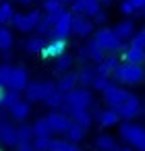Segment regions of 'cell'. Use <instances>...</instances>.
<instances>
[{
	"label": "cell",
	"instance_id": "obj_1",
	"mask_svg": "<svg viewBox=\"0 0 145 151\" xmlns=\"http://www.w3.org/2000/svg\"><path fill=\"white\" fill-rule=\"evenodd\" d=\"M112 79H116L118 85L122 87H133V85H141L145 81V68L141 64H128V62H122L116 73L112 75Z\"/></svg>",
	"mask_w": 145,
	"mask_h": 151
},
{
	"label": "cell",
	"instance_id": "obj_2",
	"mask_svg": "<svg viewBox=\"0 0 145 151\" xmlns=\"http://www.w3.org/2000/svg\"><path fill=\"white\" fill-rule=\"evenodd\" d=\"M120 139L137 151H145V126L135 122H122L118 128Z\"/></svg>",
	"mask_w": 145,
	"mask_h": 151
},
{
	"label": "cell",
	"instance_id": "obj_3",
	"mask_svg": "<svg viewBox=\"0 0 145 151\" xmlns=\"http://www.w3.org/2000/svg\"><path fill=\"white\" fill-rule=\"evenodd\" d=\"M93 106V93L87 87H77L66 93V104L60 112H71V110H89Z\"/></svg>",
	"mask_w": 145,
	"mask_h": 151
},
{
	"label": "cell",
	"instance_id": "obj_4",
	"mask_svg": "<svg viewBox=\"0 0 145 151\" xmlns=\"http://www.w3.org/2000/svg\"><path fill=\"white\" fill-rule=\"evenodd\" d=\"M108 56H116L120 50H122V42L118 40V35L114 33V29H110V27H102V29H97L95 33H93V37H91Z\"/></svg>",
	"mask_w": 145,
	"mask_h": 151
},
{
	"label": "cell",
	"instance_id": "obj_5",
	"mask_svg": "<svg viewBox=\"0 0 145 151\" xmlns=\"http://www.w3.org/2000/svg\"><path fill=\"white\" fill-rule=\"evenodd\" d=\"M58 87H56V83L54 81H50V79H44V81H33L29 87H27V91H25V99L29 101V104H44L54 91H56Z\"/></svg>",
	"mask_w": 145,
	"mask_h": 151
},
{
	"label": "cell",
	"instance_id": "obj_6",
	"mask_svg": "<svg viewBox=\"0 0 145 151\" xmlns=\"http://www.w3.org/2000/svg\"><path fill=\"white\" fill-rule=\"evenodd\" d=\"M40 21H42V13L40 11H29V13H17L11 25L15 29H19L21 33H31V31L38 29Z\"/></svg>",
	"mask_w": 145,
	"mask_h": 151
},
{
	"label": "cell",
	"instance_id": "obj_7",
	"mask_svg": "<svg viewBox=\"0 0 145 151\" xmlns=\"http://www.w3.org/2000/svg\"><path fill=\"white\" fill-rule=\"evenodd\" d=\"M104 101L108 104V108H112V110H118L120 106H124L126 101H128V97L133 95L131 91H126L122 85H118V83H112L104 93Z\"/></svg>",
	"mask_w": 145,
	"mask_h": 151
},
{
	"label": "cell",
	"instance_id": "obj_8",
	"mask_svg": "<svg viewBox=\"0 0 145 151\" xmlns=\"http://www.w3.org/2000/svg\"><path fill=\"white\" fill-rule=\"evenodd\" d=\"M71 13L77 17L93 19L97 13H102V2L100 0H75L71 4Z\"/></svg>",
	"mask_w": 145,
	"mask_h": 151
},
{
	"label": "cell",
	"instance_id": "obj_9",
	"mask_svg": "<svg viewBox=\"0 0 145 151\" xmlns=\"http://www.w3.org/2000/svg\"><path fill=\"white\" fill-rule=\"evenodd\" d=\"M0 141H2L4 147H19V126H15L6 116L0 120Z\"/></svg>",
	"mask_w": 145,
	"mask_h": 151
},
{
	"label": "cell",
	"instance_id": "obj_10",
	"mask_svg": "<svg viewBox=\"0 0 145 151\" xmlns=\"http://www.w3.org/2000/svg\"><path fill=\"white\" fill-rule=\"evenodd\" d=\"M46 118H48L54 134H66L71 130V126L75 124L73 118H71V114H64V112H50Z\"/></svg>",
	"mask_w": 145,
	"mask_h": 151
},
{
	"label": "cell",
	"instance_id": "obj_11",
	"mask_svg": "<svg viewBox=\"0 0 145 151\" xmlns=\"http://www.w3.org/2000/svg\"><path fill=\"white\" fill-rule=\"evenodd\" d=\"M73 21H75V15L71 13V11H64L62 13V17L58 19V23H56V27H54V40H69L71 35H73Z\"/></svg>",
	"mask_w": 145,
	"mask_h": 151
},
{
	"label": "cell",
	"instance_id": "obj_12",
	"mask_svg": "<svg viewBox=\"0 0 145 151\" xmlns=\"http://www.w3.org/2000/svg\"><path fill=\"white\" fill-rule=\"evenodd\" d=\"M29 85H31V81H29L27 68H25V66H15L13 77H11V83H9L6 89H13V91H17V93H25Z\"/></svg>",
	"mask_w": 145,
	"mask_h": 151
},
{
	"label": "cell",
	"instance_id": "obj_13",
	"mask_svg": "<svg viewBox=\"0 0 145 151\" xmlns=\"http://www.w3.org/2000/svg\"><path fill=\"white\" fill-rule=\"evenodd\" d=\"M116 112H118V116H120L124 122H131L135 116H139V114H141V99L133 93V95L128 97V101H126L124 106H120Z\"/></svg>",
	"mask_w": 145,
	"mask_h": 151
},
{
	"label": "cell",
	"instance_id": "obj_14",
	"mask_svg": "<svg viewBox=\"0 0 145 151\" xmlns=\"http://www.w3.org/2000/svg\"><path fill=\"white\" fill-rule=\"evenodd\" d=\"M93 19H87V17H77L75 15V21H73V35L75 37H93Z\"/></svg>",
	"mask_w": 145,
	"mask_h": 151
},
{
	"label": "cell",
	"instance_id": "obj_15",
	"mask_svg": "<svg viewBox=\"0 0 145 151\" xmlns=\"http://www.w3.org/2000/svg\"><path fill=\"white\" fill-rule=\"evenodd\" d=\"M93 118H95V122L100 124V126H104V128H110V126H116L122 118L118 116V112L116 110H112V108H106V110H102V108H95V114H93Z\"/></svg>",
	"mask_w": 145,
	"mask_h": 151
},
{
	"label": "cell",
	"instance_id": "obj_16",
	"mask_svg": "<svg viewBox=\"0 0 145 151\" xmlns=\"http://www.w3.org/2000/svg\"><path fill=\"white\" fill-rule=\"evenodd\" d=\"M112 29H114V33L118 35L120 42H131V40L135 37V33L139 31V29L135 27V21H133V19H124V21L116 23Z\"/></svg>",
	"mask_w": 145,
	"mask_h": 151
},
{
	"label": "cell",
	"instance_id": "obj_17",
	"mask_svg": "<svg viewBox=\"0 0 145 151\" xmlns=\"http://www.w3.org/2000/svg\"><path fill=\"white\" fill-rule=\"evenodd\" d=\"M29 114H31V104H29L27 99L17 101V104L9 110L11 120H13V122H19V124H25V120L29 118Z\"/></svg>",
	"mask_w": 145,
	"mask_h": 151
},
{
	"label": "cell",
	"instance_id": "obj_18",
	"mask_svg": "<svg viewBox=\"0 0 145 151\" xmlns=\"http://www.w3.org/2000/svg\"><path fill=\"white\" fill-rule=\"evenodd\" d=\"M62 54H66V42L64 40H54V37L46 44V48L42 52L44 58H54V60H58Z\"/></svg>",
	"mask_w": 145,
	"mask_h": 151
},
{
	"label": "cell",
	"instance_id": "obj_19",
	"mask_svg": "<svg viewBox=\"0 0 145 151\" xmlns=\"http://www.w3.org/2000/svg\"><path fill=\"white\" fill-rule=\"evenodd\" d=\"M93 149L95 151H120L122 147L118 145L116 137H112V134H97L93 139Z\"/></svg>",
	"mask_w": 145,
	"mask_h": 151
},
{
	"label": "cell",
	"instance_id": "obj_20",
	"mask_svg": "<svg viewBox=\"0 0 145 151\" xmlns=\"http://www.w3.org/2000/svg\"><path fill=\"white\" fill-rule=\"evenodd\" d=\"M97 66H91V64H85V66H81V70H79V83H81V87H93L95 85V81H97Z\"/></svg>",
	"mask_w": 145,
	"mask_h": 151
},
{
	"label": "cell",
	"instance_id": "obj_21",
	"mask_svg": "<svg viewBox=\"0 0 145 151\" xmlns=\"http://www.w3.org/2000/svg\"><path fill=\"white\" fill-rule=\"evenodd\" d=\"M56 87L62 91V93H69L73 89L79 87V73H66V75H60V79L56 81Z\"/></svg>",
	"mask_w": 145,
	"mask_h": 151
},
{
	"label": "cell",
	"instance_id": "obj_22",
	"mask_svg": "<svg viewBox=\"0 0 145 151\" xmlns=\"http://www.w3.org/2000/svg\"><path fill=\"white\" fill-rule=\"evenodd\" d=\"M120 64H122V62H120L116 56H108L102 64H95V66H97V75H100V77H108V79H110V77L116 73V68H118Z\"/></svg>",
	"mask_w": 145,
	"mask_h": 151
},
{
	"label": "cell",
	"instance_id": "obj_23",
	"mask_svg": "<svg viewBox=\"0 0 145 151\" xmlns=\"http://www.w3.org/2000/svg\"><path fill=\"white\" fill-rule=\"evenodd\" d=\"M124 62L128 64H145V50L141 48H133V46H126L124 50Z\"/></svg>",
	"mask_w": 145,
	"mask_h": 151
},
{
	"label": "cell",
	"instance_id": "obj_24",
	"mask_svg": "<svg viewBox=\"0 0 145 151\" xmlns=\"http://www.w3.org/2000/svg\"><path fill=\"white\" fill-rule=\"evenodd\" d=\"M46 40L44 37H40V35H33V37H29L27 42H25V52L29 54V56H35V54H42L44 52V48H46Z\"/></svg>",
	"mask_w": 145,
	"mask_h": 151
},
{
	"label": "cell",
	"instance_id": "obj_25",
	"mask_svg": "<svg viewBox=\"0 0 145 151\" xmlns=\"http://www.w3.org/2000/svg\"><path fill=\"white\" fill-rule=\"evenodd\" d=\"M85 48H87L89 60H91V62H95V64H102V62L108 58V54H106V52H104V50H102V48L91 40V37H89V42H87V46H85Z\"/></svg>",
	"mask_w": 145,
	"mask_h": 151
},
{
	"label": "cell",
	"instance_id": "obj_26",
	"mask_svg": "<svg viewBox=\"0 0 145 151\" xmlns=\"http://www.w3.org/2000/svg\"><path fill=\"white\" fill-rule=\"evenodd\" d=\"M69 114H71V118H73L75 124H81V126H85V128H89L91 122L95 120V118L91 116V112H87V110H71Z\"/></svg>",
	"mask_w": 145,
	"mask_h": 151
},
{
	"label": "cell",
	"instance_id": "obj_27",
	"mask_svg": "<svg viewBox=\"0 0 145 151\" xmlns=\"http://www.w3.org/2000/svg\"><path fill=\"white\" fill-rule=\"evenodd\" d=\"M23 97H21V93H17V91H13V89H4L2 91V95H0V106H2L6 112L17 104V101H21Z\"/></svg>",
	"mask_w": 145,
	"mask_h": 151
},
{
	"label": "cell",
	"instance_id": "obj_28",
	"mask_svg": "<svg viewBox=\"0 0 145 151\" xmlns=\"http://www.w3.org/2000/svg\"><path fill=\"white\" fill-rule=\"evenodd\" d=\"M85 134H87V128H85V126H81V124H73L71 130L64 134V139H66L69 143H73V145H79V143L85 139Z\"/></svg>",
	"mask_w": 145,
	"mask_h": 151
},
{
	"label": "cell",
	"instance_id": "obj_29",
	"mask_svg": "<svg viewBox=\"0 0 145 151\" xmlns=\"http://www.w3.org/2000/svg\"><path fill=\"white\" fill-rule=\"evenodd\" d=\"M77 60H75V56L73 54H62L58 60H56V73L58 75H66V73H71V68H73V64H75Z\"/></svg>",
	"mask_w": 145,
	"mask_h": 151
},
{
	"label": "cell",
	"instance_id": "obj_30",
	"mask_svg": "<svg viewBox=\"0 0 145 151\" xmlns=\"http://www.w3.org/2000/svg\"><path fill=\"white\" fill-rule=\"evenodd\" d=\"M13 44H15L13 31H11L6 25H2V27H0V50H2V52H11Z\"/></svg>",
	"mask_w": 145,
	"mask_h": 151
},
{
	"label": "cell",
	"instance_id": "obj_31",
	"mask_svg": "<svg viewBox=\"0 0 145 151\" xmlns=\"http://www.w3.org/2000/svg\"><path fill=\"white\" fill-rule=\"evenodd\" d=\"M19 141H21V145H33V141H35L33 124H21L19 126Z\"/></svg>",
	"mask_w": 145,
	"mask_h": 151
},
{
	"label": "cell",
	"instance_id": "obj_32",
	"mask_svg": "<svg viewBox=\"0 0 145 151\" xmlns=\"http://www.w3.org/2000/svg\"><path fill=\"white\" fill-rule=\"evenodd\" d=\"M33 130H35V137H52L54 132H52V126H50V122H48V118L44 116V118H38L35 122H33Z\"/></svg>",
	"mask_w": 145,
	"mask_h": 151
},
{
	"label": "cell",
	"instance_id": "obj_33",
	"mask_svg": "<svg viewBox=\"0 0 145 151\" xmlns=\"http://www.w3.org/2000/svg\"><path fill=\"white\" fill-rule=\"evenodd\" d=\"M15 15H17V13H15V9H13L11 2H2V4H0V23H2V25L13 23Z\"/></svg>",
	"mask_w": 145,
	"mask_h": 151
},
{
	"label": "cell",
	"instance_id": "obj_34",
	"mask_svg": "<svg viewBox=\"0 0 145 151\" xmlns=\"http://www.w3.org/2000/svg\"><path fill=\"white\" fill-rule=\"evenodd\" d=\"M13 70H15V64H11V62H4L2 66H0V85H2V89L9 87L11 77H13Z\"/></svg>",
	"mask_w": 145,
	"mask_h": 151
},
{
	"label": "cell",
	"instance_id": "obj_35",
	"mask_svg": "<svg viewBox=\"0 0 145 151\" xmlns=\"http://www.w3.org/2000/svg\"><path fill=\"white\" fill-rule=\"evenodd\" d=\"M50 147H52V137H35L33 141L35 151H50Z\"/></svg>",
	"mask_w": 145,
	"mask_h": 151
},
{
	"label": "cell",
	"instance_id": "obj_36",
	"mask_svg": "<svg viewBox=\"0 0 145 151\" xmlns=\"http://www.w3.org/2000/svg\"><path fill=\"white\" fill-rule=\"evenodd\" d=\"M42 9H44L46 15H48V13H60V11H64V6L60 4V0H44Z\"/></svg>",
	"mask_w": 145,
	"mask_h": 151
},
{
	"label": "cell",
	"instance_id": "obj_37",
	"mask_svg": "<svg viewBox=\"0 0 145 151\" xmlns=\"http://www.w3.org/2000/svg\"><path fill=\"white\" fill-rule=\"evenodd\" d=\"M73 143H69L66 139H52V147L50 151H71Z\"/></svg>",
	"mask_w": 145,
	"mask_h": 151
},
{
	"label": "cell",
	"instance_id": "obj_38",
	"mask_svg": "<svg viewBox=\"0 0 145 151\" xmlns=\"http://www.w3.org/2000/svg\"><path fill=\"white\" fill-rule=\"evenodd\" d=\"M128 46H133V48H141V50H145V29H139L137 33H135V37L131 40V44Z\"/></svg>",
	"mask_w": 145,
	"mask_h": 151
},
{
	"label": "cell",
	"instance_id": "obj_39",
	"mask_svg": "<svg viewBox=\"0 0 145 151\" xmlns=\"http://www.w3.org/2000/svg\"><path fill=\"white\" fill-rule=\"evenodd\" d=\"M110 85H112V81H110L108 77H97V81H95L93 89H97V91H102V93H104V91H106Z\"/></svg>",
	"mask_w": 145,
	"mask_h": 151
},
{
	"label": "cell",
	"instance_id": "obj_40",
	"mask_svg": "<svg viewBox=\"0 0 145 151\" xmlns=\"http://www.w3.org/2000/svg\"><path fill=\"white\" fill-rule=\"evenodd\" d=\"M120 13L124 17H131V15H135V6L128 2V0H122V2H120Z\"/></svg>",
	"mask_w": 145,
	"mask_h": 151
},
{
	"label": "cell",
	"instance_id": "obj_41",
	"mask_svg": "<svg viewBox=\"0 0 145 151\" xmlns=\"http://www.w3.org/2000/svg\"><path fill=\"white\" fill-rule=\"evenodd\" d=\"M77 56H79V62H81L83 66H85V62H89V54H87V48H83V46H81V48H79V54H77Z\"/></svg>",
	"mask_w": 145,
	"mask_h": 151
},
{
	"label": "cell",
	"instance_id": "obj_42",
	"mask_svg": "<svg viewBox=\"0 0 145 151\" xmlns=\"http://www.w3.org/2000/svg\"><path fill=\"white\" fill-rule=\"evenodd\" d=\"M106 21H108V15H106L104 11H102V13H97V15L93 17V23H97V25H104Z\"/></svg>",
	"mask_w": 145,
	"mask_h": 151
},
{
	"label": "cell",
	"instance_id": "obj_43",
	"mask_svg": "<svg viewBox=\"0 0 145 151\" xmlns=\"http://www.w3.org/2000/svg\"><path fill=\"white\" fill-rule=\"evenodd\" d=\"M128 2L135 6V11H143L145 9V0H128Z\"/></svg>",
	"mask_w": 145,
	"mask_h": 151
},
{
	"label": "cell",
	"instance_id": "obj_44",
	"mask_svg": "<svg viewBox=\"0 0 145 151\" xmlns=\"http://www.w3.org/2000/svg\"><path fill=\"white\" fill-rule=\"evenodd\" d=\"M17 151H35V149H33V145H19Z\"/></svg>",
	"mask_w": 145,
	"mask_h": 151
},
{
	"label": "cell",
	"instance_id": "obj_45",
	"mask_svg": "<svg viewBox=\"0 0 145 151\" xmlns=\"http://www.w3.org/2000/svg\"><path fill=\"white\" fill-rule=\"evenodd\" d=\"M17 2H19V4H23V6H29L33 0H17Z\"/></svg>",
	"mask_w": 145,
	"mask_h": 151
},
{
	"label": "cell",
	"instance_id": "obj_46",
	"mask_svg": "<svg viewBox=\"0 0 145 151\" xmlns=\"http://www.w3.org/2000/svg\"><path fill=\"white\" fill-rule=\"evenodd\" d=\"M73 2H75V0H60V4H62V6H64V4H73Z\"/></svg>",
	"mask_w": 145,
	"mask_h": 151
},
{
	"label": "cell",
	"instance_id": "obj_47",
	"mask_svg": "<svg viewBox=\"0 0 145 151\" xmlns=\"http://www.w3.org/2000/svg\"><path fill=\"white\" fill-rule=\"evenodd\" d=\"M120 151H137V149H133V147H122Z\"/></svg>",
	"mask_w": 145,
	"mask_h": 151
}]
</instances>
